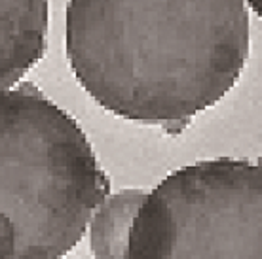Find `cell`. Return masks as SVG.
<instances>
[{"label":"cell","instance_id":"6da1fadb","mask_svg":"<svg viewBox=\"0 0 262 259\" xmlns=\"http://www.w3.org/2000/svg\"><path fill=\"white\" fill-rule=\"evenodd\" d=\"M247 0H69L65 47L105 110L146 125L215 106L249 55Z\"/></svg>","mask_w":262,"mask_h":259},{"label":"cell","instance_id":"8992f818","mask_svg":"<svg viewBox=\"0 0 262 259\" xmlns=\"http://www.w3.org/2000/svg\"><path fill=\"white\" fill-rule=\"evenodd\" d=\"M247 2H249V6L253 8V12L262 19V0H247Z\"/></svg>","mask_w":262,"mask_h":259},{"label":"cell","instance_id":"7a4b0ae2","mask_svg":"<svg viewBox=\"0 0 262 259\" xmlns=\"http://www.w3.org/2000/svg\"><path fill=\"white\" fill-rule=\"evenodd\" d=\"M2 259H61L108 197L84 131L33 84L2 93Z\"/></svg>","mask_w":262,"mask_h":259},{"label":"cell","instance_id":"5b68a950","mask_svg":"<svg viewBox=\"0 0 262 259\" xmlns=\"http://www.w3.org/2000/svg\"><path fill=\"white\" fill-rule=\"evenodd\" d=\"M146 189H124L101 202L90 223V244L95 259H129V239Z\"/></svg>","mask_w":262,"mask_h":259},{"label":"cell","instance_id":"277c9868","mask_svg":"<svg viewBox=\"0 0 262 259\" xmlns=\"http://www.w3.org/2000/svg\"><path fill=\"white\" fill-rule=\"evenodd\" d=\"M46 34L48 0H2V93L42 59Z\"/></svg>","mask_w":262,"mask_h":259},{"label":"cell","instance_id":"3957f363","mask_svg":"<svg viewBox=\"0 0 262 259\" xmlns=\"http://www.w3.org/2000/svg\"><path fill=\"white\" fill-rule=\"evenodd\" d=\"M129 259H262V165L221 157L164 178L135 218Z\"/></svg>","mask_w":262,"mask_h":259}]
</instances>
